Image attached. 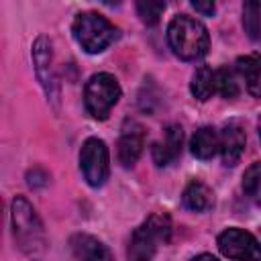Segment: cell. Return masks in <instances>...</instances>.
I'll list each match as a JSON object with an SVG mask.
<instances>
[{
  "label": "cell",
  "mask_w": 261,
  "mask_h": 261,
  "mask_svg": "<svg viewBox=\"0 0 261 261\" xmlns=\"http://www.w3.org/2000/svg\"><path fill=\"white\" fill-rule=\"evenodd\" d=\"M243 27L253 41H261V2H245Z\"/></svg>",
  "instance_id": "obj_18"
},
{
  "label": "cell",
  "mask_w": 261,
  "mask_h": 261,
  "mask_svg": "<svg viewBox=\"0 0 261 261\" xmlns=\"http://www.w3.org/2000/svg\"><path fill=\"white\" fill-rule=\"evenodd\" d=\"M171 239V220L163 212L151 214L139 228H135L130 241H128V251L126 259L128 261H151L157 245L167 243Z\"/></svg>",
  "instance_id": "obj_2"
},
{
  "label": "cell",
  "mask_w": 261,
  "mask_h": 261,
  "mask_svg": "<svg viewBox=\"0 0 261 261\" xmlns=\"http://www.w3.org/2000/svg\"><path fill=\"white\" fill-rule=\"evenodd\" d=\"M190 147H192L194 157L206 161V159H212L220 151V137L212 126H202L194 133V137L190 141Z\"/></svg>",
  "instance_id": "obj_14"
},
{
  "label": "cell",
  "mask_w": 261,
  "mask_h": 261,
  "mask_svg": "<svg viewBox=\"0 0 261 261\" xmlns=\"http://www.w3.org/2000/svg\"><path fill=\"white\" fill-rule=\"evenodd\" d=\"M10 218H12V232H14V239L20 251L39 253L45 245V230H43L41 218L37 216L35 208L31 206L27 198L16 196L12 200Z\"/></svg>",
  "instance_id": "obj_4"
},
{
  "label": "cell",
  "mask_w": 261,
  "mask_h": 261,
  "mask_svg": "<svg viewBox=\"0 0 261 261\" xmlns=\"http://www.w3.org/2000/svg\"><path fill=\"white\" fill-rule=\"evenodd\" d=\"M216 92L222 98H237L239 94V82H237V73L230 67H220L216 69Z\"/></svg>",
  "instance_id": "obj_19"
},
{
  "label": "cell",
  "mask_w": 261,
  "mask_h": 261,
  "mask_svg": "<svg viewBox=\"0 0 261 261\" xmlns=\"http://www.w3.org/2000/svg\"><path fill=\"white\" fill-rule=\"evenodd\" d=\"M80 167L84 173V179L92 188H100L108 179V147L102 139L90 137L82 145L80 151Z\"/></svg>",
  "instance_id": "obj_6"
},
{
  "label": "cell",
  "mask_w": 261,
  "mask_h": 261,
  "mask_svg": "<svg viewBox=\"0 0 261 261\" xmlns=\"http://www.w3.org/2000/svg\"><path fill=\"white\" fill-rule=\"evenodd\" d=\"M181 141H184V133H181V126L179 124H169L165 130H163V139L153 143V149H151V155H153V161L157 167H167L171 165L179 153H181Z\"/></svg>",
  "instance_id": "obj_11"
},
{
  "label": "cell",
  "mask_w": 261,
  "mask_h": 261,
  "mask_svg": "<svg viewBox=\"0 0 261 261\" xmlns=\"http://www.w3.org/2000/svg\"><path fill=\"white\" fill-rule=\"evenodd\" d=\"M163 10H165V2H157V0H141V2H137V12H139L141 20L145 24H149V27L159 22Z\"/></svg>",
  "instance_id": "obj_20"
},
{
  "label": "cell",
  "mask_w": 261,
  "mask_h": 261,
  "mask_svg": "<svg viewBox=\"0 0 261 261\" xmlns=\"http://www.w3.org/2000/svg\"><path fill=\"white\" fill-rule=\"evenodd\" d=\"M181 202L188 210H194V212H206L214 206V194L212 190L202 184V181H190L181 194Z\"/></svg>",
  "instance_id": "obj_15"
},
{
  "label": "cell",
  "mask_w": 261,
  "mask_h": 261,
  "mask_svg": "<svg viewBox=\"0 0 261 261\" xmlns=\"http://www.w3.org/2000/svg\"><path fill=\"white\" fill-rule=\"evenodd\" d=\"M167 43L179 59L196 61L208 53L210 37L200 20L188 14H177L167 27Z\"/></svg>",
  "instance_id": "obj_1"
},
{
  "label": "cell",
  "mask_w": 261,
  "mask_h": 261,
  "mask_svg": "<svg viewBox=\"0 0 261 261\" xmlns=\"http://www.w3.org/2000/svg\"><path fill=\"white\" fill-rule=\"evenodd\" d=\"M218 249L234 261H261V243L243 228H226L218 234Z\"/></svg>",
  "instance_id": "obj_8"
},
{
  "label": "cell",
  "mask_w": 261,
  "mask_h": 261,
  "mask_svg": "<svg viewBox=\"0 0 261 261\" xmlns=\"http://www.w3.org/2000/svg\"><path fill=\"white\" fill-rule=\"evenodd\" d=\"M192 8L200 14H204V16H212L214 10H216L214 2H200V0H192Z\"/></svg>",
  "instance_id": "obj_22"
},
{
  "label": "cell",
  "mask_w": 261,
  "mask_h": 261,
  "mask_svg": "<svg viewBox=\"0 0 261 261\" xmlns=\"http://www.w3.org/2000/svg\"><path fill=\"white\" fill-rule=\"evenodd\" d=\"M69 247L75 261H112L108 247L92 234H86V232L73 234L69 239Z\"/></svg>",
  "instance_id": "obj_12"
},
{
  "label": "cell",
  "mask_w": 261,
  "mask_h": 261,
  "mask_svg": "<svg viewBox=\"0 0 261 261\" xmlns=\"http://www.w3.org/2000/svg\"><path fill=\"white\" fill-rule=\"evenodd\" d=\"M120 98V86L114 75L110 73H94L84 88V104L86 110L96 118L104 120L108 118L110 110Z\"/></svg>",
  "instance_id": "obj_5"
},
{
  "label": "cell",
  "mask_w": 261,
  "mask_h": 261,
  "mask_svg": "<svg viewBox=\"0 0 261 261\" xmlns=\"http://www.w3.org/2000/svg\"><path fill=\"white\" fill-rule=\"evenodd\" d=\"M237 71L245 80L247 92L255 98H261V55L251 53L237 59Z\"/></svg>",
  "instance_id": "obj_13"
},
{
  "label": "cell",
  "mask_w": 261,
  "mask_h": 261,
  "mask_svg": "<svg viewBox=\"0 0 261 261\" xmlns=\"http://www.w3.org/2000/svg\"><path fill=\"white\" fill-rule=\"evenodd\" d=\"M192 261H218L214 255H210V253H202V255H196Z\"/></svg>",
  "instance_id": "obj_23"
},
{
  "label": "cell",
  "mask_w": 261,
  "mask_h": 261,
  "mask_svg": "<svg viewBox=\"0 0 261 261\" xmlns=\"http://www.w3.org/2000/svg\"><path fill=\"white\" fill-rule=\"evenodd\" d=\"M190 90H192V96L196 100L206 102L216 92V71L208 65H200L192 75Z\"/></svg>",
  "instance_id": "obj_16"
},
{
  "label": "cell",
  "mask_w": 261,
  "mask_h": 261,
  "mask_svg": "<svg viewBox=\"0 0 261 261\" xmlns=\"http://www.w3.org/2000/svg\"><path fill=\"white\" fill-rule=\"evenodd\" d=\"M145 147V130L135 120H124L118 139V161L124 167H133Z\"/></svg>",
  "instance_id": "obj_9"
},
{
  "label": "cell",
  "mask_w": 261,
  "mask_h": 261,
  "mask_svg": "<svg viewBox=\"0 0 261 261\" xmlns=\"http://www.w3.org/2000/svg\"><path fill=\"white\" fill-rule=\"evenodd\" d=\"M71 33L86 53H100L118 37V29L106 16L92 10L80 12L73 18Z\"/></svg>",
  "instance_id": "obj_3"
},
{
  "label": "cell",
  "mask_w": 261,
  "mask_h": 261,
  "mask_svg": "<svg viewBox=\"0 0 261 261\" xmlns=\"http://www.w3.org/2000/svg\"><path fill=\"white\" fill-rule=\"evenodd\" d=\"M33 63H35L37 80L41 82V86L47 94V100L57 110V106H59V84H57V77H55V71H53L51 41L45 35H39L33 43Z\"/></svg>",
  "instance_id": "obj_7"
},
{
  "label": "cell",
  "mask_w": 261,
  "mask_h": 261,
  "mask_svg": "<svg viewBox=\"0 0 261 261\" xmlns=\"http://www.w3.org/2000/svg\"><path fill=\"white\" fill-rule=\"evenodd\" d=\"M259 139H261V124H259Z\"/></svg>",
  "instance_id": "obj_24"
},
{
  "label": "cell",
  "mask_w": 261,
  "mask_h": 261,
  "mask_svg": "<svg viewBox=\"0 0 261 261\" xmlns=\"http://www.w3.org/2000/svg\"><path fill=\"white\" fill-rule=\"evenodd\" d=\"M47 179H49V175H47L43 169H39V167H35L33 171L27 173V184H29L31 188H41V186L47 184Z\"/></svg>",
  "instance_id": "obj_21"
},
{
  "label": "cell",
  "mask_w": 261,
  "mask_h": 261,
  "mask_svg": "<svg viewBox=\"0 0 261 261\" xmlns=\"http://www.w3.org/2000/svg\"><path fill=\"white\" fill-rule=\"evenodd\" d=\"M220 153H222V163L226 167H232L239 163L243 151H245V143H247V137H245V128L241 126V122L237 120H230L222 126L220 130Z\"/></svg>",
  "instance_id": "obj_10"
},
{
  "label": "cell",
  "mask_w": 261,
  "mask_h": 261,
  "mask_svg": "<svg viewBox=\"0 0 261 261\" xmlns=\"http://www.w3.org/2000/svg\"><path fill=\"white\" fill-rule=\"evenodd\" d=\"M243 192L253 204L261 206V163H253L245 169V173H243Z\"/></svg>",
  "instance_id": "obj_17"
}]
</instances>
